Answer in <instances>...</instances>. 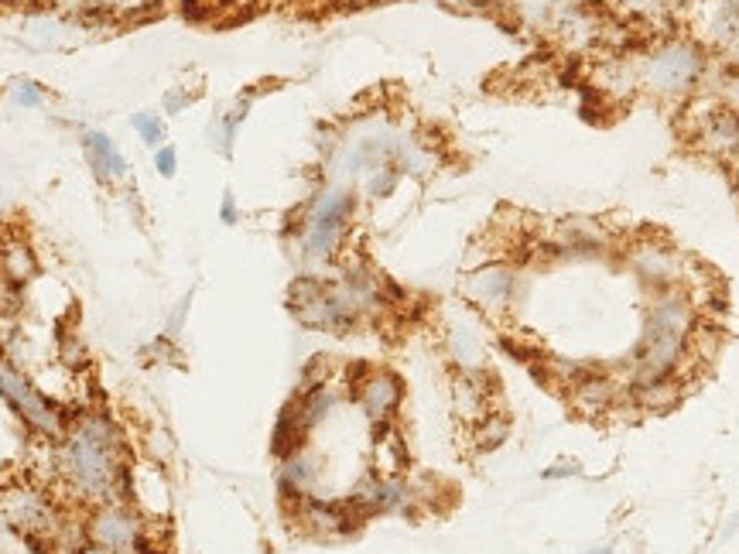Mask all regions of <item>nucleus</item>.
I'll list each match as a JSON object with an SVG mask.
<instances>
[{"instance_id":"5","label":"nucleus","mask_w":739,"mask_h":554,"mask_svg":"<svg viewBox=\"0 0 739 554\" xmlns=\"http://www.w3.org/2000/svg\"><path fill=\"white\" fill-rule=\"evenodd\" d=\"M0 394H4L7 404L21 414L24 425L35 428L38 435L62 442V435H66L69 428H66V418L59 414V407H55L52 401H45V397L7 363H0Z\"/></svg>"},{"instance_id":"3","label":"nucleus","mask_w":739,"mask_h":554,"mask_svg":"<svg viewBox=\"0 0 739 554\" xmlns=\"http://www.w3.org/2000/svg\"><path fill=\"white\" fill-rule=\"evenodd\" d=\"M705 69V55L695 42H685V38H671L664 42L657 52H651L640 65V83L661 96H678L688 93L698 76Z\"/></svg>"},{"instance_id":"7","label":"nucleus","mask_w":739,"mask_h":554,"mask_svg":"<svg viewBox=\"0 0 739 554\" xmlns=\"http://www.w3.org/2000/svg\"><path fill=\"white\" fill-rule=\"evenodd\" d=\"M609 247V236L599 223L592 219H568L558 226L555 240L548 243V254L555 250V257H579V260H596L603 257Z\"/></svg>"},{"instance_id":"20","label":"nucleus","mask_w":739,"mask_h":554,"mask_svg":"<svg viewBox=\"0 0 739 554\" xmlns=\"http://www.w3.org/2000/svg\"><path fill=\"white\" fill-rule=\"evenodd\" d=\"M568 472H572V469H565V466H558V469H548V476H568Z\"/></svg>"},{"instance_id":"18","label":"nucleus","mask_w":739,"mask_h":554,"mask_svg":"<svg viewBox=\"0 0 739 554\" xmlns=\"http://www.w3.org/2000/svg\"><path fill=\"white\" fill-rule=\"evenodd\" d=\"M154 168H158V175H161V178H175V168H178V154H175V148L161 144V148L154 151Z\"/></svg>"},{"instance_id":"17","label":"nucleus","mask_w":739,"mask_h":554,"mask_svg":"<svg viewBox=\"0 0 739 554\" xmlns=\"http://www.w3.org/2000/svg\"><path fill=\"white\" fill-rule=\"evenodd\" d=\"M42 100H45V93L38 83H28V79H24V83L14 86V103H18V107H42Z\"/></svg>"},{"instance_id":"11","label":"nucleus","mask_w":739,"mask_h":554,"mask_svg":"<svg viewBox=\"0 0 739 554\" xmlns=\"http://www.w3.org/2000/svg\"><path fill=\"white\" fill-rule=\"evenodd\" d=\"M83 151H86V161L89 168L96 171V178H127V158L117 151V144L110 141L103 130H86L83 134Z\"/></svg>"},{"instance_id":"9","label":"nucleus","mask_w":739,"mask_h":554,"mask_svg":"<svg viewBox=\"0 0 739 554\" xmlns=\"http://www.w3.org/2000/svg\"><path fill=\"white\" fill-rule=\"evenodd\" d=\"M695 141L712 154H739V113L729 107H709L698 113Z\"/></svg>"},{"instance_id":"15","label":"nucleus","mask_w":739,"mask_h":554,"mask_svg":"<svg viewBox=\"0 0 739 554\" xmlns=\"http://www.w3.org/2000/svg\"><path fill=\"white\" fill-rule=\"evenodd\" d=\"M397 185V168L394 165H377L373 168V175L367 178V195L370 199H384V195H391Z\"/></svg>"},{"instance_id":"2","label":"nucleus","mask_w":739,"mask_h":554,"mask_svg":"<svg viewBox=\"0 0 739 554\" xmlns=\"http://www.w3.org/2000/svg\"><path fill=\"white\" fill-rule=\"evenodd\" d=\"M356 199L346 189H329L312 202L302 226V250L308 260H332L343 247Z\"/></svg>"},{"instance_id":"8","label":"nucleus","mask_w":739,"mask_h":554,"mask_svg":"<svg viewBox=\"0 0 739 554\" xmlns=\"http://www.w3.org/2000/svg\"><path fill=\"white\" fill-rule=\"evenodd\" d=\"M353 394H356V401H360L363 411H367L370 421H387L397 411V404H401L404 387L394 373L373 370V373H363V377L356 380Z\"/></svg>"},{"instance_id":"19","label":"nucleus","mask_w":739,"mask_h":554,"mask_svg":"<svg viewBox=\"0 0 739 554\" xmlns=\"http://www.w3.org/2000/svg\"><path fill=\"white\" fill-rule=\"evenodd\" d=\"M219 219H223L226 226L240 223V209H237V199H233V192L223 195V206H219Z\"/></svg>"},{"instance_id":"14","label":"nucleus","mask_w":739,"mask_h":554,"mask_svg":"<svg viewBox=\"0 0 739 554\" xmlns=\"http://www.w3.org/2000/svg\"><path fill=\"white\" fill-rule=\"evenodd\" d=\"M131 124H134V130L141 134V141L148 144V148L158 151L161 144H165V120H161L158 113H137Z\"/></svg>"},{"instance_id":"12","label":"nucleus","mask_w":739,"mask_h":554,"mask_svg":"<svg viewBox=\"0 0 739 554\" xmlns=\"http://www.w3.org/2000/svg\"><path fill=\"white\" fill-rule=\"evenodd\" d=\"M681 394H685V387H681V380L674 377H661L654 380V384H640V387H630V397L633 404L640 407V411H671V407H678Z\"/></svg>"},{"instance_id":"23","label":"nucleus","mask_w":739,"mask_h":554,"mask_svg":"<svg viewBox=\"0 0 739 554\" xmlns=\"http://www.w3.org/2000/svg\"><path fill=\"white\" fill-rule=\"evenodd\" d=\"M592 554H606V551H592Z\"/></svg>"},{"instance_id":"13","label":"nucleus","mask_w":739,"mask_h":554,"mask_svg":"<svg viewBox=\"0 0 739 554\" xmlns=\"http://www.w3.org/2000/svg\"><path fill=\"white\" fill-rule=\"evenodd\" d=\"M35 274H38L35 254H31L24 243H7L4 254H0V281H7V284H14V288H21V284H28Z\"/></svg>"},{"instance_id":"22","label":"nucleus","mask_w":739,"mask_h":554,"mask_svg":"<svg viewBox=\"0 0 739 554\" xmlns=\"http://www.w3.org/2000/svg\"><path fill=\"white\" fill-rule=\"evenodd\" d=\"M0 4H11V0H0Z\"/></svg>"},{"instance_id":"4","label":"nucleus","mask_w":739,"mask_h":554,"mask_svg":"<svg viewBox=\"0 0 739 554\" xmlns=\"http://www.w3.org/2000/svg\"><path fill=\"white\" fill-rule=\"evenodd\" d=\"M86 537L89 548L103 551V554H154L148 527L134 517L124 503H107L89 517L86 524Z\"/></svg>"},{"instance_id":"21","label":"nucleus","mask_w":739,"mask_h":554,"mask_svg":"<svg viewBox=\"0 0 739 554\" xmlns=\"http://www.w3.org/2000/svg\"><path fill=\"white\" fill-rule=\"evenodd\" d=\"M339 4H367V0H339Z\"/></svg>"},{"instance_id":"1","label":"nucleus","mask_w":739,"mask_h":554,"mask_svg":"<svg viewBox=\"0 0 739 554\" xmlns=\"http://www.w3.org/2000/svg\"><path fill=\"white\" fill-rule=\"evenodd\" d=\"M120 431L103 411L79 414L59 442V466L86 500H110L117 493L124 466H120Z\"/></svg>"},{"instance_id":"16","label":"nucleus","mask_w":739,"mask_h":554,"mask_svg":"<svg viewBox=\"0 0 739 554\" xmlns=\"http://www.w3.org/2000/svg\"><path fill=\"white\" fill-rule=\"evenodd\" d=\"M479 445L483 448H493V445H500L503 438H507V421H497V418H486L483 421V428H479Z\"/></svg>"},{"instance_id":"10","label":"nucleus","mask_w":739,"mask_h":554,"mask_svg":"<svg viewBox=\"0 0 739 554\" xmlns=\"http://www.w3.org/2000/svg\"><path fill=\"white\" fill-rule=\"evenodd\" d=\"M281 462H284L278 472L281 496L298 507L305 496H312V486H315V479H319V459H315L312 452H305V448H298L295 455H288V459H281Z\"/></svg>"},{"instance_id":"6","label":"nucleus","mask_w":739,"mask_h":554,"mask_svg":"<svg viewBox=\"0 0 739 554\" xmlns=\"http://www.w3.org/2000/svg\"><path fill=\"white\" fill-rule=\"evenodd\" d=\"M517 288H521V277L510 264H486L466 281V295L476 301L479 308H490V312H500L514 301Z\"/></svg>"}]
</instances>
